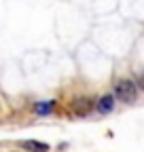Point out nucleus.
Wrapping results in <instances>:
<instances>
[{"mask_svg":"<svg viewBox=\"0 0 144 152\" xmlns=\"http://www.w3.org/2000/svg\"><path fill=\"white\" fill-rule=\"evenodd\" d=\"M115 95L119 97V102H125V104H134L136 97H138V83L134 80H117L115 83Z\"/></svg>","mask_w":144,"mask_h":152,"instance_id":"f257e3e1","label":"nucleus"},{"mask_svg":"<svg viewBox=\"0 0 144 152\" xmlns=\"http://www.w3.org/2000/svg\"><path fill=\"white\" fill-rule=\"evenodd\" d=\"M91 110H93V102L89 97H79V99L72 102V112H74L76 116H87Z\"/></svg>","mask_w":144,"mask_h":152,"instance_id":"f03ea898","label":"nucleus"},{"mask_svg":"<svg viewBox=\"0 0 144 152\" xmlns=\"http://www.w3.org/2000/svg\"><path fill=\"white\" fill-rule=\"evenodd\" d=\"M112 108H115V97H112V95H102V97L98 99V104H96V110L100 114L112 112Z\"/></svg>","mask_w":144,"mask_h":152,"instance_id":"7ed1b4c3","label":"nucleus"},{"mask_svg":"<svg viewBox=\"0 0 144 152\" xmlns=\"http://www.w3.org/2000/svg\"><path fill=\"white\" fill-rule=\"evenodd\" d=\"M19 146L28 152H49V146L45 142H36V140H26V142H19Z\"/></svg>","mask_w":144,"mask_h":152,"instance_id":"20e7f679","label":"nucleus"},{"mask_svg":"<svg viewBox=\"0 0 144 152\" xmlns=\"http://www.w3.org/2000/svg\"><path fill=\"white\" fill-rule=\"evenodd\" d=\"M53 108H55V102H53V99L51 102H38L34 106V112L38 114V116H45V114H49Z\"/></svg>","mask_w":144,"mask_h":152,"instance_id":"39448f33","label":"nucleus"},{"mask_svg":"<svg viewBox=\"0 0 144 152\" xmlns=\"http://www.w3.org/2000/svg\"><path fill=\"white\" fill-rule=\"evenodd\" d=\"M138 85H140V87H142V89H144V76H142V78H140V80H138Z\"/></svg>","mask_w":144,"mask_h":152,"instance_id":"423d86ee","label":"nucleus"}]
</instances>
